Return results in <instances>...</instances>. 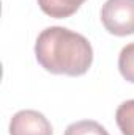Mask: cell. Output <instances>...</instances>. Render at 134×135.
Returning a JSON list of instances; mask_svg holds the SVG:
<instances>
[{
  "label": "cell",
  "instance_id": "cell-2",
  "mask_svg": "<svg viewBox=\"0 0 134 135\" xmlns=\"http://www.w3.org/2000/svg\"><path fill=\"white\" fill-rule=\"evenodd\" d=\"M101 22L115 36L134 35V0H107L101 9Z\"/></svg>",
  "mask_w": 134,
  "mask_h": 135
},
{
  "label": "cell",
  "instance_id": "cell-4",
  "mask_svg": "<svg viewBox=\"0 0 134 135\" xmlns=\"http://www.w3.org/2000/svg\"><path fill=\"white\" fill-rule=\"evenodd\" d=\"M85 0H38L43 13L55 19H65L73 16Z\"/></svg>",
  "mask_w": 134,
  "mask_h": 135
},
{
  "label": "cell",
  "instance_id": "cell-5",
  "mask_svg": "<svg viewBox=\"0 0 134 135\" xmlns=\"http://www.w3.org/2000/svg\"><path fill=\"white\" fill-rule=\"evenodd\" d=\"M115 121L122 135H134V99L125 101L117 108Z\"/></svg>",
  "mask_w": 134,
  "mask_h": 135
},
{
  "label": "cell",
  "instance_id": "cell-7",
  "mask_svg": "<svg viewBox=\"0 0 134 135\" xmlns=\"http://www.w3.org/2000/svg\"><path fill=\"white\" fill-rule=\"evenodd\" d=\"M118 69L125 80L134 83V42L122 49L118 57Z\"/></svg>",
  "mask_w": 134,
  "mask_h": 135
},
{
  "label": "cell",
  "instance_id": "cell-1",
  "mask_svg": "<svg viewBox=\"0 0 134 135\" xmlns=\"http://www.w3.org/2000/svg\"><path fill=\"white\" fill-rule=\"evenodd\" d=\"M36 60L52 74L82 75L93 61V49L88 39L65 27L43 30L35 42Z\"/></svg>",
  "mask_w": 134,
  "mask_h": 135
},
{
  "label": "cell",
  "instance_id": "cell-3",
  "mask_svg": "<svg viewBox=\"0 0 134 135\" xmlns=\"http://www.w3.org/2000/svg\"><path fill=\"white\" fill-rule=\"evenodd\" d=\"M10 135H52V126L43 113L21 110L10 121Z\"/></svg>",
  "mask_w": 134,
  "mask_h": 135
},
{
  "label": "cell",
  "instance_id": "cell-6",
  "mask_svg": "<svg viewBox=\"0 0 134 135\" xmlns=\"http://www.w3.org/2000/svg\"><path fill=\"white\" fill-rule=\"evenodd\" d=\"M65 135H109V132L100 123L92 119H84L69 124L65 131Z\"/></svg>",
  "mask_w": 134,
  "mask_h": 135
}]
</instances>
